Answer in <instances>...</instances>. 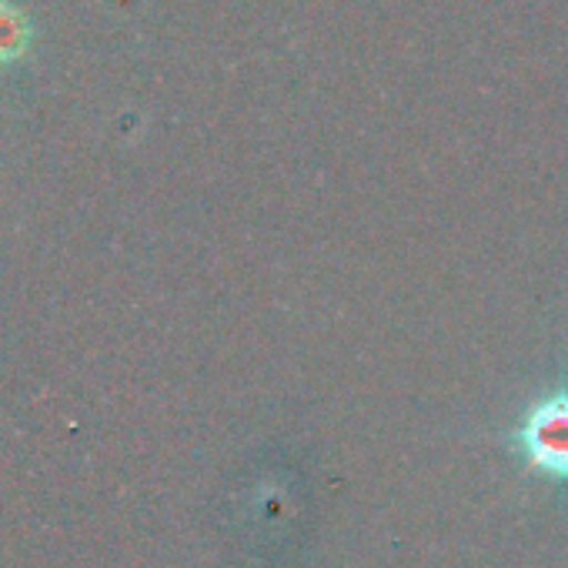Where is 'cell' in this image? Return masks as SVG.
<instances>
[{
  "label": "cell",
  "mask_w": 568,
  "mask_h": 568,
  "mask_svg": "<svg viewBox=\"0 0 568 568\" xmlns=\"http://www.w3.org/2000/svg\"><path fill=\"white\" fill-rule=\"evenodd\" d=\"M34 24L14 0H0V64H14L31 51Z\"/></svg>",
  "instance_id": "obj_2"
},
{
  "label": "cell",
  "mask_w": 568,
  "mask_h": 568,
  "mask_svg": "<svg viewBox=\"0 0 568 568\" xmlns=\"http://www.w3.org/2000/svg\"><path fill=\"white\" fill-rule=\"evenodd\" d=\"M521 462L548 478H568V388H555L531 402L515 425Z\"/></svg>",
  "instance_id": "obj_1"
}]
</instances>
